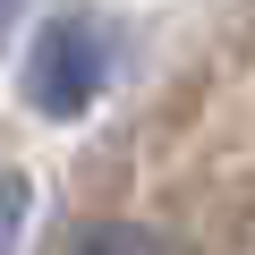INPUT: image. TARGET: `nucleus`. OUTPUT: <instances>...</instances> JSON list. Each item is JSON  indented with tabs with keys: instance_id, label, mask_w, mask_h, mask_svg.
<instances>
[{
	"instance_id": "nucleus-4",
	"label": "nucleus",
	"mask_w": 255,
	"mask_h": 255,
	"mask_svg": "<svg viewBox=\"0 0 255 255\" xmlns=\"http://www.w3.org/2000/svg\"><path fill=\"white\" fill-rule=\"evenodd\" d=\"M17 9H26V0H0V43L17 34Z\"/></svg>"
},
{
	"instance_id": "nucleus-3",
	"label": "nucleus",
	"mask_w": 255,
	"mask_h": 255,
	"mask_svg": "<svg viewBox=\"0 0 255 255\" xmlns=\"http://www.w3.org/2000/svg\"><path fill=\"white\" fill-rule=\"evenodd\" d=\"M26 213H34V179L26 170H0V247L26 238Z\"/></svg>"
},
{
	"instance_id": "nucleus-2",
	"label": "nucleus",
	"mask_w": 255,
	"mask_h": 255,
	"mask_svg": "<svg viewBox=\"0 0 255 255\" xmlns=\"http://www.w3.org/2000/svg\"><path fill=\"white\" fill-rule=\"evenodd\" d=\"M68 247H128V255H153V247H162V230H128V221H77V230H68Z\"/></svg>"
},
{
	"instance_id": "nucleus-1",
	"label": "nucleus",
	"mask_w": 255,
	"mask_h": 255,
	"mask_svg": "<svg viewBox=\"0 0 255 255\" xmlns=\"http://www.w3.org/2000/svg\"><path fill=\"white\" fill-rule=\"evenodd\" d=\"M17 77H26V102L43 119H85L111 85V43L94 17H51V26H34Z\"/></svg>"
}]
</instances>
